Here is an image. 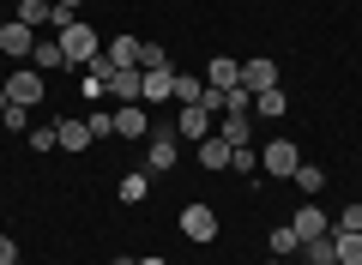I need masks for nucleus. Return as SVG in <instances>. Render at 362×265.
Here are the masks:
<instances>
[{"label":"nucleus","mask_w":362,"mask_h":265,"mask_svg":"<svg viewBox=\"0 0 362 265\" xmlns=\"http://www.w3.org/2000/svg\"><path fill=\"white\" fill-rule=\"evenodd\" d=\"M54 42H61L66 66H78V73H85V66L97 61V54H103V37H97V30H90L85 18H73V25H66V30H54Z\"/></svg>","instance_id":"obj_1"},{"label":"nucleus","mask_w":362,"mask_h":265,"mask_svg":"<svg viewBox=\"0 0 362 265\" xmlns=\"http://www.w3.org/2000/svg\"><path fill=\"white\" fill-rule=\"evenodd\" d=\"M296 163H302V151L290 139H266V151H259V169H266L272 181H290L296 175Z\"/></svg>","instance_id":"obj_2"},{"label":"nucleus","mask_w":362,"mask_h":265,"mask_svg":"<svg viewBox=\"0 0 362 265\" xmlns=\"http://www.w3.org/2000/svg\"><path fill=\"white\" fill-rule=\"evenodd\" d=\"M145 163H151V175H169V169L181 163V139H175V133H157V126H151V139H145Z\"/></svg>","instance_id":"obj_3"},{"label":"nucleus","mask_w":362,"mask_h":265,"mask_svg":"<svg viewBox=\"0 0 362 265\" xmlns=\"http://www.w3.org/2000/svg\"><path fill=\"white\" fill-rule=\"evenodd\" d=\"M181 235L199 241V247L218 241V211H211V205H181Z\"/></svg>","instance_id":"obj_4"},{"label":"nucleus","mask_w":362,"mask_h":265,"mask_svg":"<svg viewBox=\"0 0 362 265\" xmlns=\"http://www.w3.org/2000/svg\"><path fill=\"white\" fill-rule=\"evenodd\" d=\"M30 49H37V30L18 25V18H6V25H0V54H13V61H30Z\"/></svg>","instance_id":"obj_5"},{"label":"nucleus","mask_w":362,"mask_h":265,"mask_svg":"<svg viewBox=\"0 0 362 265\" xmlns=\"http://www.w3.org/2000/svg\"><path fill=\"white\" fill-rule=\"evenodd\" d=\"M139 102L151 109V102H175V66H151L139 85Z\"/></svg>","instance_id":"obj_6"},{"label":"nucleus","mask_w":362,"mask_h":265,"mask_svg":"<svg viewBox=\"0 0 362 265\" xmlns=\"http://www.w3.org/2000/svg\"><path fill=\"white\" fill-rule=\"evenodd\" d=\"M42 90H49V85H42V73H37V66H18V73L6 78V97H13V102H25V109H30V102H42Z\"/></svg>","instance_id":"obj_7"},{"label":"nucleus","mask_w":362,"mask_h":265,"mask_svg":"<svg viewBox=\"0 0 362 265\" xmlns=\"http://www.w3.org/2000/svg\"><path fill=\"white\" fill-rule=\"evenodd\" d=\"M290 229H296V241H320V235H332V223H326V211L314 199H302V211L290 217Z\"/></svg>","instance_id":"obj_8"},{"label":"nucleus","mask_w":362,"mask_h":265,"mask_svg":"<svg viewBox=\"0 0 362 265\" xmlns=\"http://www.w3.org/2000/svg\"><path fill=\"white\" fill-rule=\"evenodd\" d=\"M115 133H121V139H151V114H145V102H121V109H115Z\"/></svg>","instance_id":"obj_9"},{"label":"nucleus","mask_w":362,"mask_h":265,"mask_svg":"<svg viewBox=\"0 0 362 265\" xmlns=\"http://www.w3.org/2000/svg\"><path fill=\"white\" fill-rule=\"evenodd\" d=\"M103 85H109V97H115V102H139V85H145V73H139V66H115V73H109Z\"/></svg>","instance_id":"obj_10"},{"label":"nucleus","mask_w":362,"mask_h":265,"mask_svg":"<svg viewBox=\"0 0 362 265\" xmlns=\"http://www.w3.org/2000/svg\"><path fill=\"white\" fill-rule=\"evenodd\" d=\"M272 85H278V61H266V54L242 61V90H272Z\"/></svg>","instance_id":"obj_11"},{"label":"nucleus","mask_w":362,"mask_h":265,"mask_svg":"<svg viewBox=\"0 0 362 265\" xmlns=\"http://www.w3.org/2000/svg\"><path fill=\"white\" fill-rule=\"evenodd\" d=\"M175 133H181V139H211V133H218V121H211V114L206 109H181V121H175Z\"/></svg>","instance_id":"obj_12"},{"label":"nucleus","mask_w":362,"mask_h":265,"mask_svg":"<svg viewBox=\"0 0 362 265\" xmlns=\"http://www.w3.org/2000/svg\"><path fill=\"white\" fill-rule=\"evenodd\" d=\"M218 139H230V151L254 145V114H218Z\"/></svg>","instance_id":"obj_13"},{"label":"nucleus","mask_w":362,"mask_h":265,"mask_svg":"<svg viewBox=\"0 0 362 265\" xmlns=\"http://www.w3.org/2000/svg\"><path fill=\"white\" fill-rule=\"evenodd\" d=\"M254 114H259V121H284V114H290V97H284V85L254 90Z\"/></svg>","instance_id":"obj_14"},{"label":"nucleus","mask_w":362,"mask_h":265,"mask_svg":"<svg viewBox=\"0 0 362 265\" xmlns=\"http://www.w3.org/2000/svg\"><path fill=\"white\" fill-rule=\"evenodd\" d=\"M199 169H206V175H223V169H230V139H218V133L199 139Z\"/></svg>","instance_id":"obj_15"},{"label":"nucleus","mask_w":362,"mask_h":265,"mask_svg":"<svg viewBox=\"0 0 362 265\" xmlns=\"http://www.w3.org/2000/svg\"><path fill=\"white\" fill-rule=\"evenodd\" d=\"M54 139H61V151H85V145H90V126L78 121V114H66V121H54Z\"/></svg>","instance_id":"obj_16"},{"label":"nucleus","mask_w":362,"mask_h":265,"mask_svg":"<svg viewBox=\"0 0 362 265\" xmlns=\"http://www.w3.org/2000/svg\"><path fill=\"white\" fill-rule=\"evenodd\" d=\"M30 66H37V73H61V66H66L61 42H54V37H37V49H30Z\"/></svg>","instance_id":"obj_17"},{"label":"nucleus","mask_w":362,"mask_h":265,"mask_svg":"<svg viewBox=\"0 0 362 265\" xmlns=\"http://www.w3.org/2000/svg\"><path fill=\"white\" fill-rule=\"evenodd\" d=\"M206 85H218V90H235V85H242V61H230V54H218V61L206 66Z\"/></svg>","instance_id":"obj_18"},{"label":"nucleus","mask_w":362,"mask_h":265,"mask_svg":"<svg viewBox=\"0 0 362 265\" xmlns=\"http://www.w3.org/2000/svg\"><path fill=\"white\" fill-rule=\"evenodd\" d=\"M290 181H296L302 199H320V193H326V169L320 163H296V175H290Z\"/></svg>","instance_id":"obj_19"},{"label":"nucleus","mask_w":362,"mask_h":265,"mask_svg":"<svg viewBox=\"0 0 362 265\" xmlns=\"http://www.w3.org/2000/svg\"><path fill=\"white\" fill-rule=\"evenodd\" d=\"M332 253L338 265H362V229H332Z\"/></svg>","instance_id":"obj_20"},{"label":"nucleus","mask_w":362,"mask_h":265,"mask_svg":"<svg viewBox=\"0 0 362 265\" xmlns=\"http://www.w3.org/2000/svg\"><path fill=\"white\" fill-rule=\"evenodd\" d=\"M139 49H145L139 37H109V42H103V54H109L115 66H139Z\"/></svg>","instance_id":"obj_21"},{"label":"nucleus","mask_w":362,"mask_h":265,"mask_svg":"<svg viewBox=\"0 0 362 265\" xmlns=\"http://www.w3.org/2000/svg\"><path fill=\"white\" fill-rule=\"evenodd\" d=\"M49 13H54V0H18V25H30V30H42V25H49Z\"/></svg>","instance_id":"obj_22"},{"label":"nucleus","mask_w":362,"mask_h":265,"mask_svg":"<svg viewBox=\"0 0 362 265\" xmlns=\"http://www.w3.org/2000/svg\"><path fill=\"white\" fill-rule=\"evenodd\" d=\"M175 102H181V109H199V102H206V78L175 73Z\"/></svg>","instance_id":"obj_23"},{"label":"nucleus","mask_w":362,"mask_h":265,"mask_svg":"<svg viewBox=\"0 0 362 265\" xmlns=\"http://www.w3.org/2000/svg\"><path fill=\"white\" fill-rule=\"evenodd\" d=\"M115 193H121V205H139L145 193H151V175H139V169H133V175H121V187H115Z\"/></svg>","instance_id":"obj_24"},{"label":"nucleus","mask_w":362,"mask_h":265,"mask_svg":"<svg viewBox=\"0 0 362 265\" xmlns=\"http://www.w3.org/2000/svg\"><path fill=\"white\" fill-rule=\"evenodd\" d=\"M296 253H302V265H332V259H338V253H332V235H320V241H302Z\"/></svg>","instance_id":"obj_25"},{"label":"nucleus","mask_w":362,"mask_h":265,"mask_svg":"<svg viewBox=\"0 0 362 265\" xmlns=\"http://www.w3.org/2000/svg\"><path fill=\"white\" fill-rule=\"evenodd\" d=\"M230 169H235V175H259V151H254V145H235V151H230Z\"/></svg>","instance_id":"obj_26"},{"label":"nucleus","mask_w":362,"mask_h":265,"mask_svg":"<svg viewBox=\"0 0 362 265\" xmlns=\"http://www.w3.org/2000/svg\"><path fill=\"white\" fill-rule=\"evenodd\" d=\"M296 247H302V241H296V229H290V223H284V229H272V259H290Z\"/></svg>","instance_id":"obj_27"},{"label":"nucleus","mask_w":362,"mask_h":265,"mask_svg":"<svg viewBox=\"0 0 362 265\" xmlns=\"http://www.w3.org/2000/svg\"><path fill=\"white\" fill-rule=\"evenodd\" d=\"M85 126H90V139H103V133H115V109H90V114H85Z\"/></svg>","instance_id":"obj_28"},{"label":"nucleus","mask_w":362,"mask_h":265,"mask_svg":"<svg viewBox=\"0 0 362 265\" xmlns=\"http://www.w3.org/2000/svg\"><path fill=\"white\" fill-rule=\"evenodd\" d=\"M151 66H169V49H163V42H145V49H139V73H151Z\"/></svg>","instance_id":"obj_29"},{"label":"nucleus","mask_w":362,"mask_h":265,"mask_svg":"<svg viewBox=\"0 0 362 265\" xmlns=\"http://www.w3.org/2000/svg\"><path fill=\"white\" fill-rule=\"evenodd\" d=\"M0 121L13 126V133H25V126H30V109H25V102H6V114H0Z\"/></svg>","instance_id":"obj_30"},{"label":"nucleus","mask_w":362,"mask_h":265,"mask_svg":"<svg viewBox=\"0 0 362 265\" xmlns=\"http://www.w3.org/2000/svg\"><path fill=\"white\" fill-rule=\"evenodd\" d=\"M30 151H61V139H54V126H37V133H30Z\"/></svg>","instance_id":"obj_31"},{"label":"nucleus","mask_w":362,"mask_h":265,"mask_svg":"<svg viewBox=\"0 0 362 265\" xmlns=\"http://www.w3.org/2000/svg\"><path fill=\"white\" fill-rule=\"evenodd\" d=\"M78 90H85V102H97V97H103L109 85H103V78H97V73H85V78H78Z\"/></svg>","instance_id":"obj_32"},{"label":"nucleus","mask_w":362,"mask_h":265,"mask_svg":"<svg viewBox=\"0 0 362 265\" xmlns=\"http://www.w3.org/2000/svg\"><path fill=\"white\" fill-rule=\"evenodd\" d=\"M332 229H362V205H344V211H338V223Z\"/></svg>","instance_id":"obj_33"},{"label":"nucleus","mask_w":362,"mask_h":265,"mask_svg":"<svg viewBox=\"0 0 362 265\" xmlns=\"http://www.w3.org/2000/svg\"><path fill=\"white\" fill-rule=\"evenodd\" d=\"M13 259H18V241H13V235H0V265H13Z\"/></svg>","instance_id":"obj_34"},{"label":"nucleus","mask_w":362,"mask_h":265,"mask_svg":"<svg viewBox=\"0 0 362 265\" xmlns=\"http://www.w3.org/2000/svg\"><path fill=\"white\" fill-rule=\"evenodd\" d=\"M6 102H13V97H6V85H0V114H6Z\"/></svg>","instance_id":"obj_35"},{"label":"nucleus","mask_w":362,"mask_h":265,"mask_svg":"<svg viewBox=\"0 0 362 265\" xmlns=\"http://www.w3.org/2000/svg\"><path fill=\"white\" fill-rule=\"evenodd\" d=\"M139 265H169V259H157V253H151V259H139Z\"/></svg>","instance_id":"obj_36"},{"label":"nucleus","mask_w":362,"mask_h":265,"mask_svg":"<svg viewBox=\"0 0 362 265\" xmlns=\"http://www.w3.org/2000/svg\"><path fill=\"white\" fill-rule=\"evenodd\" d=\"M13 265H30V259H13Z\"/></svg>","instance_id":"obj_37"},{"label":"nucleus","mask_w":362,"mask_h":265,"mask_svg":"<svg viewBox=\"0 0 362 265\" xmlns=\"http://www.w3.org/2000/svg\"><path fill=\"white\" fill-rule=\"evenodd\" d=\"M115 265H133V259H115Z\"/></svg>","instance_id":"obj_38"},{"label":"nucleus","mask_w":362,"mask_h":265,"mask_svg":"<svg viewBox=\"0 0 362 265\" xmlns=\"http://www.w3.org/2000/svg\"><path fill=\"white\" fill-rule=\"evenodd\" d=\"M272 265H284V259H272Z\"/></svg>","instance_id":"obj_39"},{"label":"nucleus","mask_w":362,"mask_h":265,"mask_svg":"<svg viewBox=\"0 0 362 265\" xmlns=\"http://www.w3.org/2000/svg\"><path fill=\"white\" fill-rule=\"evenodd\" d=\"M0 25H6V18H0Z\"/></svg>","instance_id":"obj_40"}]
</instances>
